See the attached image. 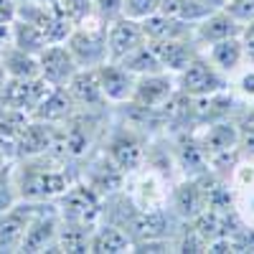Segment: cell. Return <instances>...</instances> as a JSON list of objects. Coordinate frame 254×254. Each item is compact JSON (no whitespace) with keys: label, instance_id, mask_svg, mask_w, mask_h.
I'll use <instances>...</instances> for the list:
<instances>
[{"label":"cell","instance_id":"cell-1","mask_svg":"<svg viewBox=\"0 0 254 254\" xmlns=\"http://www.w3.org/2000/svg\"><path fill=\"white\" fill-rule=\"evenodd\" d=\"M13 178L20 198L56 201L79 181V173L66 165V158L61 153H46L36 158H20V165L13 168Z\"/></svg>","mask_w":254,"mask_h":254},{"label":"cell","instance_id":"cell-2","mask_svg":"<svg viewBox=\"0 0 254 254\" xmlns=\"http://www.w3.org/2000/svg\"><path fill=\"white\" fill-rule=\"evenodd\" d=\"M107 20L99 15H92L89 20L74 26V31L66 38V46L76 61L79 69H97L104 61H110L107 51Z\"/></svg>","mask_w":254,"mask_h":254},{"label":"cell","instance_id":"cell-3","mask_svg":"<svg viewBox=\"0 0 254 254\" xmlns=\"http://www.w3.org/2000/svg\"><path fill=\"white\" fill-rule=\"evenodd\" d=\"M56 208L61 221H71L81 226H99L102 224V211H104V198L89 188L84 181H76L66 193L56 198Z\"/></svg>","mask_w":254,"mask_h":254},{"label":"cell","instance_id":"cell-4","mask_svg":"<svg viewBox=\"0 0 254 254\" xmlns=\"http://www.w3.org/2000/svg\"><path fill=\"white\" fill-rule=\"evenodd\" d=\"M178 81V89L188 97H206V94H214V92H224L231 87V79L226 74H221L214 64L208 61V56L201 51L188 66L176 74Z\"/></svg>","mask_w":254,"mask_h":254},{"label":"cell","instance_id":"cell-5","mask_svg":"<svg viewBox=\"0 0 254 254\" xmlns=\"http://www.w3.org/2000/svg\"><path fill=\"white\" fill-rule=\"evenodd\" d=\"M130 183H125V190L130 201L135 203L137 211H150V208H160L168 206V196H171V188H168V176L160 173L153 165H142L137 173L127 176Z\"/></svg>","mask_w":254,"mask_h":254},{"label":"cell","instance_id":"cell-6","mask_svg":"<svg viewBox=\"0 0 254 254\" xmlns=\"http://www.w3.org/2000/svg\"><path fill=\"white\" fill-rule=\"evenodd\" d=\"M104 153H107V158L120 168L125 176H132L145 165L147 147H145L142 135L135 130V127L122 125L110 135L107 145H104Z\"/></svg>","mask_w":254,"mask_h":254},{"label":"cell","instance_id":"cell-7","mask_svg":"<svg viewBox=\"0 0 254 254\" xmlns=\"http://www.w3.org/2000/svg\"><path fill=\"white\" fill-rule=\"evenodd\" d=\"M46 201H26L18 198L8 211L0 214V252H20L23 237Z\"/></svg>","mask_w":254,"mask_h":254},{"label":"cell","instance_id":"cell-8","mask_svg":"<svg viewBox=\"0 0 254 254\" xmlns=\"http://www.w3.org/2000/svg\"><path fill=\"white\" fill-rule=\"evenodd\" d=\"M59 226H61V216L56 203L46 201L41 206V211L33 216L20 252H59Z\"/></svg>","mask_w":254,"mask_h":254},{"label":"cell","instance_id":"cell-9","mask_svg":"<svg viewBox=\"0 0 254 254\" xmlns=\"http://www.w3.org/2000/svg\"><path fill=\"white\" fill-rule=\"evenodd\" d=\"M178 92V81L176 74H168V71H155V74H145L137 76L135 84V94H132V104L142 110H155L160 112L165 107V102L171 99Z\"/></svg>","mask_w":254,"mask_h":254},{"label":"cell","instance_id":"cell-10","mask_svg":"<svg viewBox=\"0 0 254 254\" xmlns=\"http://www.w3.org/2000/svg\"><path fill=\"white\" fill-rule=\"evenodd\" d=\"M38 71L49 87L66 89V84L79 71V66H76V61L66 44H49L38 54Z\"/></svg>","mask_w":254,"mask_h":254},{"label":"cell","instance_id":"cell-11","mask_svg":"<svg viewBox=\"0 0 254 254\" xmlns=\"http://www.w3.org/2000/svg\"><path fill=\"white\" fill-rule=\"evenodd\" d=\"M168 206L173 208V214L181 221L196 219L206 208V183L203 176H183L178 183H173L171 196H168Z\"/></svg>","mask_w":254,"mask_h":254},{"label":"cell","instance_id":"cell-12","mask_svg":"<svg viewBox=\"0 0 254 254\" xmlns=\"http://www.w3.org/2000/svg\"><path fill=\"white\" fill-rule=\"evenodd\" d=\"M51 87L41 79V76H33V79H8L5 87L0 89V107H8V110H20L31 115L38 102L46 97Z\"/></svg>","mask_w":254,"mask_h":254},{"label":"cell","instance_id":"cell-13","mask_svg":"<svg viewBox=\"0 0 254 254\" xmlns=\"http://www.w3.org/2000/svg\"><path fill=\"white\" fill-rule=\"evenodd\" d=\"M147 41L142 20L120 15L115 20H110L107 26V51H110V61H122L130 51H135L137 46H142Z\"/></svg>","mask_w":254,"mask_h":254},{"label":"cell","instance_id":"cell-14","mask_svg":"<svg viewBox=\"0 0 254 254\" xmlns=\"http://www.w3.org/2000/svg\"><path fill=\"white\" fill-rule=\"evenodd\" d=\"M97 79L110 104H127L135 94L137 76L130 69H125L120 61H104L102 66H97Z\"/></svg>","mask_w":254,"mask_h":254},{"label":"cell","instance_id":"cell-15","mask_svg":"<svg viewBox=\"0 0 254 254\" xmlns=\"http://www.w3.org/2000/svg\"><path fill=\"white\" fill-rule=\"evenodd\" d=\"M56 150H59V125L31 120L26 125L23 135H20L18 150H15V160L46 155V153H56Z\"/></svg>","mask_w":254,"mask_h":254},{"label":"cell","instance_id":"cell-16","mask_svg":"<svg viewBox=\"0 0 254 254\" xmlns=\"http://www.w3.org/2000/svg\"><path fill=\"white\" fill-rule=\"evenodd\" d=\"M155 54H158V61L163 71L168 74H181L190 61H193L203 49L196 44L193 38H173V41H150Z\"/></svg>","mask_w":254,"mask_h":254},{"label":"cell","instance_id":"cell-17","mask_svg":"<svg viewBox=\"0 0 254 254\" xmlns=\"http://www.w3.org/2000/svg\"><path fill=\"white\" fill-rule=\"evenodd\" d=\"M242 28H244L242 20H237L226 8H219V10H214L211 15H206L201 23H196L193 38H196V44H198L201 49H206V46H211V44H216V41L239 36Z\"/></svg>","mask_w":254,"mask_h":254},{"label":"cell","instance_id":"cell-18","mask_svg":"<svg viewBox=\"0 0 254 254\" xmlns=\"http://www.w3.org/2000/svg\"><path fill=\"white\" fill-rule=\"evenodd\" d=\"M125 181H127V176L107 158V153H102L97 160H92L87 165V173H84V183H87L89 188H94L102 198L122 190Z\"/></svg>","mask_w":254,"mask_h":254},{"label":"cell","instance_id":"cell-19","mask_svg":"<svg viewBox=\"0 0 254 254\" xmlns=\"http://www.w3.org/2000/svg\"><path fill=\"white\" fill-rule=\"evenodd\" d=\"M66 92L76 104V110H99L107 104L97 79V69H79L66 84Z\"/></svg>","mask_w":254,"mask_h":254},{"label":"cell","instance_id":"cell-20","mask_svg":"<svg viewBox=\"0 0 254 254\" xmlns=\"http://www.w3.org/2000/svg\"><path fill=\"white\" fill-rule=\"evenodd\" d=\"M203 54H206L208 61L214 64V66H216L221 74H226L229 79L234 76V74L244 66V64H247V59H244V46H242V38H239V36L216 41V44L206 46Z\"/></svg>","mask_w":254,"mask_h":254},{"label":"cell","instance_id":"cell-21","mask_svg":"<svg viewBox=\"0 0 254 254\" xmlns=\"http://www.w3.org/2000/svg\"><path fill=\"white\" fill-rule=\"evenodd\" d=\"M135 249V242L130 237V231L117 226V224H110V221H102L99 226H94L92 231V244H89V252H97V254H122V252H132Z\"/></svg>","mask_w":254,"mask_h":254},{"label":"cell","instance_id":"cell-22","mask_svg":"<svg viewBox=\"0 0 254 254\" xmlns=\"http://www.w3.org/2000/svg\"><path fill=\"white\" fill-rule=\"evenodd\" d=\"M142 28L147 41H173V38H193L196 33V23H186V20H178L173 15L165 13H155L150 18L142 20ZM196 41V38H193Z\"/></svg>","mask_w":254,"mask_h":254},{"label":"cell","instance_id":"cell-23","mask_svg":"<svg viewBox=\"0 0 254 254\" xmlns=\"http://www.w3.org/2000/svg\"><path fill=\"white\" fill-rule=\"evenodd\" d=\"M76 110V104L71 102L66 89L51 87L46 92V97L38 102V107L31 112V120H41V122H51V125H61L64 120H69Z\"/></svg>","mask_w":254,"mask_h":254},{"label":"cell","instance_id":"cell-24","mask_svg":"<svg viewBox=\"0 0 254 254\" xmlns=\"http://www.w3.org/2000/svg\"><path fill=\"white\" fill-rule=\"evenodd\" d=\"M224 3L226 0H163L160 13L186 20V23H201L206 15L224 8Z\"/></svg>","mask_w":254,"mask_h":254},{"label":"cell","instance_id":"cell-25","mask_svg":"<svg viewBox=\"0 0 254 254\" xmlns=\"http://www.w3.org/2000/svg\"><path fill=\"white\" fill-rule=\"evenodd\" d=\"M0 61L5 66V74L8 79H33V76H41L38 71V56L31 54V51H23L15 44H8L0 49Z\"/></svg>","mask_w":254,"mask_h":254},{"label":"cell","instance_id":"cell-26","mask_svg":"<svg viewBox=\"0 0 254 254\" xmlns=\"http://www.w3.org/2000/svg\"><path fill=\"white\" fill-rule=\"evenodd\" d=\"M28 122H31V115L20 112V110L0 107V147L8 153L10 160H15V150H18L20 135H23Z\"/></svg>","mask_w":254,"mask_h":254},{"label":"cell","instance_id":"cell-27","mask_svg":"<svg viewBox=\"0 0 254 254\" xmlns=\"http://www.w3.org/2000/svg\"><path fill=\"white\" fill-rule=\"evenodd\" d=\"M10 44H15L23 51H31V54L38 56L49 46V41H46L44 33L38 31V26L28 23V20H23V18H15L10 23Z\"/></svg>","mask_w":254,"mask_h":254},{"label":"cell","instance_id":"cell-28","mask_svg":"<svg viewBox=\"0 0 254 254\" xmlns=\"http://www.w3.org/2000/svg\"><path fill=\"white\" fill-rule=\"evenodd\" d=\"M120 64H122L125 69H130L135 76H145V74L163 71L160 61H158V54H155V49H153L150 41H145L142 46H137L135 51H130Z\"/></svg>","mask_w":254,"mask_h":254},{"label":"cell","instance_id":"cell-29","mask_svg":"<svg viewBox=\"0 0 254 254\" xmlns=\"http://www.w3.org/2000/svg\"><path fill=\"white\" fill-rule=\"evenodd\" d=\"M92 226H81L71 221H61L59 226V252H89Z\"/></svg>","mask_w":254,"mask_h":254},{"label":"cell","instance_id":"cell-30","mask_svg":"<svg viewBox=\"0 0 254 254\" xmlns=\"http://www.w3.org/2000/svg\"><path fill=\"white\" fill-rule=\"evenodd\" d=\"M64 15H66L74 26L84 23L94 15V0H56L54 3Z\"/></svg>","mask_w":254,"mask_h":254},{"label":"cell","instance_id":"cell-31","mask_svg":"<svg viewBox=\"0 0 254 254\" xmlns=\"http://www.w3.org/2000/svg\"><path fill=\"white\" fill-rule=\"evenodd\" d=\"M237 127H239V150H242V155L254 158V102L249 104V110L242 115Z\"/></svg>","mask_w":254,"mask_h":254},{"label":"cell","instance_id":"cell-32","mask_svg":"<svg viewBox=\"0 0 254 254\" xmlns=\"http://www.w3.org/2000/svg\"><path fill=\"white\" fill-rule=\"evenodd\" d=\"M18 188H15V178H13V165L8 163L5 168H0V214L8 211L15 201H18Z\"/></svg>","mask_w":254,"mask_h":254},{"label":"cell","instance_id":"cell-33","mask_svg":"<svg viewBox=\"0 0 254 254\" xmlns=\"http://www.w3.org/2000/svg\"><path fill=\"white\" fill-rule=\"evenodd\" d=\"M231 87H234L237 97H242L244 102H254V64H244V66L231 76Z\"/></svg>","mask_w":254,"mask_h":254},{"label":"cell","instance_id":"cell-34","mask_svg":"<svg viewBox=\"0 0 254 254\" xmlns=\"http://www.w3.org/2000/svg\"><path fill=\"white\" fill-rule=\"evenodd\" d=\"M163 0H125V8H122V15L127 18H135V20H145L160 10Z\"/></svg>","mask_w":254,"mask_h":254},{"label":"cell","instance_id":"cell-35","mask_svg":"<svg viewBox=\"0 0 254 254\" xmlns=\"http://www.w3.org/2000/svg\"><path fill=\"white\" fill-rule=\"evenodd\" d=\"M125 0H94V15H99L102 20H115L122 15Z\"/></svg>","mask_w":254,"mask_h":254},{"label":"cell","instance_id":"cell-36","mask_svg":"<svg viewBox=\"0 0 254 254\" xmlns=\"http://www.w3.org/2000/svg\"><path fill=\"white\" fill-rule=\"evenodd\" d=\"M224 8L234 15L237 20H242V23L254 20V0H226Z\"/></svg>","mask_w":254,"mask_h":254},{"label":"cell","instance_id":"cell-37","mask_svg":"<svg viewBox=\"0 0 254 254\" xmlns=\"http://www.w3.org/2000/svg\"><path fill=\"white\" fill-rule=\"evenodd\" d=\"M237 211H239L242 221L254 229V188L247 190V193H239L237 196Z\"/></svg>","mask_w":254,"mask_h":254},{"label":"cell","instance_id":"cell-38","mask_svg":"<svg viewBox=\"0 0 254 254\" xmlns=\"http://www.w3.org/2000/svg\"><path fill=\"white\" fill-rule=\"evenodd\" d=\"M239 38H242V46H244L247 64H254V20H247L242 33H239Z\"/></svg>","mask_w":254,"mask_h":254},{"label":"cell","instance_id":"cell-39","mask_svg":"<svg viewBox=\"0 0 254 254\" xmlns=\"http://www.w3.org/2000/svg\"><path fill=\"white\" fill-rule=\"evenodd\" d=\"M18 15V0H0V26H10Z\"/></svg>","mask_w":254,"mask_h":254},{"label":"cell","instance_id":"cell-40","mask_svg":"<svg viewBox=\"0 0 254 254\" xmlns=\"http://www.w3.org/2000/svg\"><path fill=\"white\" fill-rule=\"evenodd\" d=\"M10 41V26H0V49Z\"/></svg>","mask_w":254,"mask_h":254},{"label":"cell","instance_id":"cell-41","mask_svg":"<svg viewBox=\"0 0 254 254\" xmlns=\"http://www.w3.org/2000/svg\"><path fill=\"white\" fill-rule=\"evenodd\" d=\"M5 81H8V74H5V66H3V61H0V89L5 87Z\"/></svg>","mask_w":254,"mask_h":254},{"label":"cell","instance_id":"cell-42","mask_svg":"<svg viewBox=\"0 0 254 254\" xmlns=\"http://www.w3.org/2000/svg\"><path fill=\"white\" fill-rule=\"evenodd\" d=\"M18 3H49V5H54L56 0H18Z\"/></svg>","mask_w":254,"mask_h":254}]
</instances>
